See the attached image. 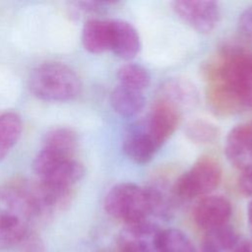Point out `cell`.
<instances>
[{
	"label": "cell",
	"instance_id": "cell-7",
	"mask_svg": "<svg viewBox=\"0 0 252 252\" xmlns=\"http://www.w3.org/2000/svg\"><path fill=\"white\" fill-rule=\"evenodd\" d=\"M173 10L192 29L202 33L211 32L220 20V7L215 1L179 0L173 2Z\"/></svg>",
	"mask_w": 252,
	"mask_h": 252
},
{
	"label": "cell",
	"instance_id": "cell-14",
	"mask_svg": "<svg viewBox=\"0 0 252 252\" xmlns=\"http://www.w3.org/2000/svg\"><path fill=\"white\" fill-rule=\"evenodd\" d=\"M180 111L183 108L194 107L199 101V93L196 87L186 79H168L161 87V98Z\"/></svg>",
	"mask_w": 252,
	"mask_h": 252
},
{
	"label": "cell",
	"instance_id": "cell-15",
	"mask_svg": "<svg viewBox=\"0 0 252 252\" xmlns=\"http://www.w3.org/2000/svg\"><path fill=\"white\" fill-rule=\"evenodd\" d=\"M82 42L91 53L98 54L110 50V21L92 19L85 23L82 31Z\"/></svg>",
	"mask_w": 252,
	"mask_h": 252
},
{
	"label": "cell",
	"instance_id": "cell-8",
	"mask_svg": "<svg viewBox=\"0 0 252 252\" xmlns=\"http://www.w3.org/2000/svg\"><path fill=\"white\" fill-rule=\"evenodd\" d=\"M160 228L150 220L126 224L117 236L119 252H158Z\"/></svg>",
	"mask_w": 252,
	"mask_h": 252
},
{
	"label": "cell",
	"instance_id": "cell-19",
	"mask_svg": "<svg viewBox=\"0 0 252 252\" xmlns=\"http://www.w3.org/2000/svg\"><path fill=\"white\" fill-rule=\"evenodd\" d=\"M77 142V135L72 129L59 127L46 133L43 140V148L68 157H73Z\"/></svg>",
	"mask_w": 252,
	"mask_h": 252
},
{
	"label": "cell",
	"instance_id": "cell-24",
	"mask_svg": "<svg viewBox=\"0 0 252 252\" xmlns=\"http://www.w3.org/2000/svg\"><path fill=\"white\" fill-rule=\"evenodd\" d=\"M238 28L240 32L252 40V6L247 8L239 17Z\"/></svg>",
	"mask_w": 252,
	"mask_h": 252
},
{
	"label": "cell",
	"instance_id": "cell-23",
	"mask_svg": "<svg viewBox=\"0 0 252 252\" xmlns=\"http://www.w3.org/2000/svg\"><path fill=\"white\" fill-rule=\"evenodd\" d=\"M20 252H45L42 238L33 230H31L18 244Z\"/></svg>",
	"mask_w": 252,
	"mask_h": 252
},
{
	"label": "cell",
	"instance_id": "cell-9",
	"mask_svg": "<svg viewBox=\"0 0 252 252\" xmlns=\"http://www.w3.org/2000/svg\"><path fill=\"white\" fill-rule=\"evenodd\" d=\"M179 121L180 110L171 103L160 99L154 105L143 126L159 149L175 131Z\"/></svg>",
	"mask_w": 252,
	"mask_h": 252
},
{
	"label": "cell",
	"instance_id": "cell-16",
	"mask_svg": "<svg viewBox=\"0 0 252 252\" xmlns=\"http://www.w3.org/2000/svg\"><path fill=\"white\" fill-rule=\"evenodd\" d=\"M110 104L119 115L131 117L142 111L145 97L143 92L118 85L110 94Z\"/></svg>",
	"mask_w": 252,
	"mask_h": 252
},
{
	"label": "cell",
	"instance_id": "cell-1",
	"mask_svg": "<svg viewBox=\"0 0 252 252\" xmlns=\"http://www.w3.org/2000/svg\"><path fill=\"white\" fill-rule=\"evenodd\" d=\"M210 101L216 111L231 113L252 108V50L223 53L210 72Z\"/></svg>",
	"mask_w": 252,
	"mask_h": 252
},
{
	"label": "cell",
	"instance_id": "cell-29",
	"mask_svg": "<svg viewBox=\"0 0 252 252\" xmlns=\"http://www.w3.org/2000/svg\"><path fill=\"white\" fill-rule=\"evenodd\" d=\"M251 125H252V122H251Z\"/></svg>",
	"mask_w": 252,
	"mask_h": 252
},
{
	"label": "cell",
	"instance_id": "cell-27",
	"mask_svg": "<svg viewBox=\"0 0 252 252\" xmlns=\"http://www.w3.org/2000/svg\"><path fill=\"white\" fill-rule=\"evenodd\" d=\"M247 220H248V226H249V230H250L251 238H252V201H250L247 206ZM251 241H252V239H251Z\"/></svg>",
	"mask_w": 252,
	"mask_h": 252
},
{
	"label": "cell",
	"instance_id": "cell-18",
	"mask_svg": "<svg viewBox=\"0 0 252 252\" xmlns=\"http://www.w3.org/2000/svg\"><path fill=\"white\" fill-rule=\"evenodd\" d=\"M23 131L21 117L12 111L0 114V160H2L18 142Z\"/></svg>",
	"mask_w": 252,
	"mask_h": 252
},
{
	"label": "cell",
	"instance_id": "cell-28",
	"mask_svg": "<svg viewBox=\"0 0 252 252\" xmlns=\"http://www.w3.org/2000/svg\"><path fill=\"white\" fill-rule=\"evenodd\" d=\"M248 245H249V252H252V241L251 240L248 241Z\"/></svg>",
	"mask_w": 252,
	"mask_h": 252
},
{
	"label": "cell",
	"instance_id": "cell-12",
	"mask_svg": "<svg viewBox=\"0 0 252 252\" xmlns=\"http://www.w3.org/2000/svg\"><path fill=\"white\" fill-rule=\"evenodd\" d=\"M110 50L124 60L134 58L141 48L140 37L136 29L130 23L122 20H110Z\"/></svg>",
	"mask_w": 252,
	"mask_h": 252
},
{
	"label": "cell",
	"instance_id": "cell-25",
	"mask_svg": "<svg viewBox=\"0 0 252 252\" xmlns=\"http://www.w3.org/2000/svg\"><path fill=\"white\" fill-rule=\"evenodd\" d=\"M241 171L242 172L238 180L239 190L243 195L252 197V164Z\"/></svg>",
	"mask_w": 252,
	"mask_h": 252
},
{
	"label": "cell",
	"instance_id": "cell-22",
	"mask_svg": "<svg viewBox=\"0 0 252 252\" xmlns=\"http://www.w3.org/2000/svg\"><path fill=\"white\" fill-rule=\"evenodd\" d=\"M184 131L188 139L197 144L214 143L220 136L218 126L203 118H195L187 122Z\"/></svg>",
	"mask_w": 252,
	"mask_h": 252
},
{
	"label": "cell",
	"instance_id": "cell-2",
	"mask_svg": "<svg viewBox=\"0 0 252 252\" xmlns=\"http://www.w3.org/2000/svg\"><path fill=\"white\" fill-rule=\"evenodd\" d=\"M105 212L125 224L149 220L152 215L165 217L168 204L162 194L152 187L124 182L113 186L104 199Z\"/></svg>",
	"mask_w": 252,
	"mask_h": 252
},
{
	"label": "cell",
	"instance_id": "cell-5",
	"mask_svg": "<svg viewBox=\"0 0 252 252\" xmlns=\"http://www.w3.org/2000/svg\"><path fill=\"white\" fill-rule=\"evenodd\" d=\"M32 167L40 181L66 188H73L85 174L83 164L73 157L44 148L35 157Z\"/></svg>",
	"mask_w": 252,
	"mask_h": 252
},
{
	"label": "cell",
	"instance_id": "cell-20",
	"mask_svg": "<svg viewBox=\"0 0 252 252\" xmlns=\"http://www.w3.org/2000/svg\"><path fill=\"white\" fill-rule=\"evenodd\" d=\"M158 252H198L190 238L180 229H161L158 238Z\"/></svg>",
	"mask_w": 252,
	"mask_h": 252
},
{
	"label": "cell",
	"instance_id": "cell-3",
	"mask_svg": "<svg viewBox=\"0 0 252 252\" xmlns=\"http://www.w3.org/2000/svg\"><path fill=\"white\" fill-rule=\"evenodd\" d=\"M38 218L22 182L0 189V249L18 245Z\"/></svg>",
	"mask_w": 252,
	"mask_h": 252
},
{
	"label": "cell",
	"instance_id": "cell-4",
	"mask_svg": "<svg viewBox=\"0 0 252 252\" xmlns=\"http://www.w3.org/2000/svg\"><path fill=\"white\" fill-rule=\"evenodd\" d=\"M29 87L40 99L65 101L79 94L81 81L69 66L59 62H46L32 70Z\"/></svg>",
	"mask_w": 252,
	"mask_h": 252
},
{
	"label": "cell",
	"instance_id": "cell-6",
	"mask_svg": "<svg viewBox=\"0 0 252 252\" xmlns=\"http://www.w3.org/2000/svg\"><path fill=\"white\" fill-rule=\"evenodd\" d=\"M220 179V164L212 158H202L177 179L173 189L184 199L205 197L219 186Z\"/></svg>",
	"mask_w": 252,
	"mask_h": 252
},
{
	"label": "cell",
	"instance_id": "cell-21",
	"mask_svg": "<svg viewBox=\"0 0 252 252\" xmlns=\"http://www.w3.org/2000/svg\"><path fill=\"white\" fill-rule=\"evenodd\" d=\"M119 85L143 92L151 82V76L143 66L128 63L121 66L117 72Z\"/></svg>",
	"mask_w": 252,
	"mask_h": 252
},
{
	"label": "cell",
	"instance_id": "cell-26",
	"mask_svg": "<svg viewBox=\"0 0 252 252\" xmlns=\"http://www.w3.org/2000/svg\"><path fill=\"white\" fill-rule=\"evenodd\" d=\"M230 252H249V245L247 240L239 241L238 244Z\"/></svg>",
	"mask_w": 252,
	"mask_h": 252
},
{
	"label": "cell",
	"instance_id": "cell-17",
	"mask_svg": "<svg viewBox=\"0 0 252 252\" xmlns=\"http://www.w3.org/2000/svg\"><path fill=\"white\" fill-rule=\"evenodd\" d=\"M239 241V235L227 223L206 231L200 244V252H230Z\"/></svg>",
	"mask_w": 252,
	"mask_h": 252
},
{
	"label": "cell",
	"instance_id": "cell-10",
	"mask_svg": "<svg viewBox=\"0 0 252 252\" xmlns=\"http://www.w3.org/2000/svg\"><path fill=\"white\" fill-rule=\"evenodd\" d=\"M231 212V204L224 196L208 195L196 203L192 215L195 223L209 231L227 224Z\"/></svg>",
	"mask_w": 252,
	"mask_h": 252
},
{
	"label": "cell",
	"instance_id": "cell-11",
	"mask_svg": "<svg viewBox=\"0 0 252 252\" xmlns=\"http://www.w3.org/2000/svg\"><path fill=\"white\" fill-rule=\"evenodd\" d=\"M225 155L228 161L243 170L252 164V125L240 124L232 128L226 137Z\"/></svg>",
	"mask_w": 252,
	"mask_h": 252
},
{
	"label": "cell",
	"instance_id": "cell-13",
	"mask_svg": "<svg viewBox=\"0 0 252 252\" xmlns=\"http://www.w3.org/2000/svg\"><path fill=\"white\" fill-rule=\"evenodd\" d=\"M122 150L129 159L144 164L154 158L158 148L146 132L142 123L130 129L126 134L122 143Z\"/></svg>",
	"mask_w": 252,
	"mask_h": 252
}]
</instances>
